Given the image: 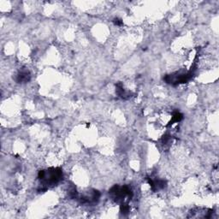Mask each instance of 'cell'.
Masks as SVG:
<instances>
[{
    "mask_svg": "<svg viewBox=\"0 0 219 219\" xmlns=\"http://www.w3.org/2000/svg\"><path fill=\"white\" fill-rule=\"evenodd\" d=\"M30 79V75L27 71H22L17 75V81L19 82H26Z\"/></svg>",
    "mask_w": 219,
    "mask_h": 219,
    "instance_id": "cell-2",
    "label": "cell"
},
{
    "mask_svg": "<svg viewBox=\"0 0 219 219\" xmlns=\"http://www.w3.org/2000/svg\"><path fill=\"white\" fill-rule=\"evenodd\" d=\"M38 176L46 185H54L62 179L63 171L60 168H50L46 170H40Z\"/></svg>",
    "mask_w": 219,
    "mask_h": 219,
    "instance_id": "cell-1",
    "label": "cell"
},
{
    "mask_svg": "<svg viewBox=\"0 0 219 219\" xmlns=\"http://www.w3.org/2000/svg\"><path fill=\"white\" fill-rule=\"evenodd\" d=\"M114 22H115V24H116V25H122V22H121V20H118V19H116Z\"/></svg>",
    "mask_w": 219,
    "mask_h": 219,
    "instance_id": "cell-3",
    "label": "cell"
}]
</instances>
